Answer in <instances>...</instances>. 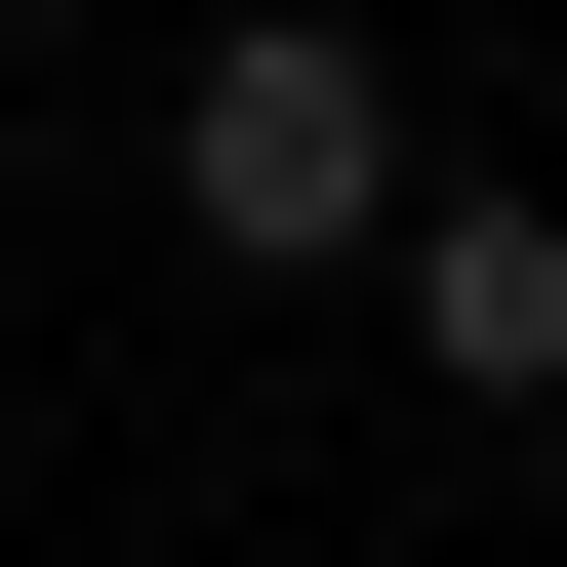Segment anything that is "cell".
I'll return each mask as SVG.
<instances>
[{"instance_id": "2", "label": "cell", "mask_w": 567, "mask_h": 567, "mask_svg": "<svg viewBox=\"0 0 567 567\" xmlns=\"http://www.w3.org/2000/svg\"><path fill=\"white\" fill-rule=\"evenodd\" d=\"M365 324L527 446V405H567V203H527V163H405V203H365Z\"/></svg>"}, {"instance_id": "1", "label": "cell", "mask_w": 567, "mask_h": 567, "mask_svg": "<svg viewBox=\"0 0 567 567\" xmlns=\"http://www.w3.org/2000/svg\"><path fill=\"white\" fill-rule=\"evenodd\" d=\"M365 203H405V41L365 0H203L163 41V244L203 284H365Z\"/></svg>"}]
</instances>
